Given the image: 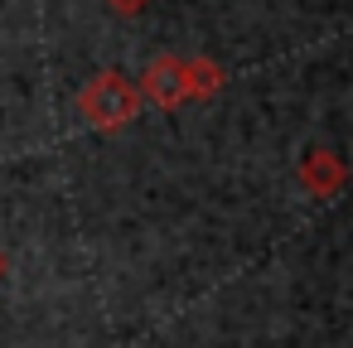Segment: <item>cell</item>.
<instances>
[{
    "label": "cell",
    "instance_id": "4",
    "mask_svg": "<svg viewBox=\"0 0 353 348\" xmlns=\"http://www.w3.org/2000/svg\"><path fill=\"white\" fill-rule=\"evenodd\" d=\"M223 88H228V68L218 59H208V54L184 59V92H189V102H213Z\"/></svg>",
    "mask_w": 353,
    "mask_h": 348
},
{
    "label": "cell",
    "instance_id": "1",
    "mask_svg": "<svg viewBox=\"0 0 353 348\" xmlns=\"http://www.w3.org/2000/svg\"><path fill=\"white\" fill-rule=\"evenodd\" d=\"M141 107H145V97H141L136 78H126L121 68H102L78 92V112L92 131H121L141 116Z\"/></svg>",
    "mask_w": 353,
    "mask_h": 348
},
{
    "label": "cell",
    "instance_id": "2",
    "mask_svg": "<svg viewBox=\"0 0 353 348\" xmlns=\"http://www.w3.org/2000/svg\"><path fill=\"white\" fill-rule=\"evenodd\" d=\"M136 88H141V97H145L150 107H160V112H179V107L189 102V92H184V59H179V54H160V59H150L145 73L136 78Z\"/></svg>",
    "mask_w": 353,
    "mask_h": 348
},
{
    "label": "cell",
    "instance_id": "3",
    "mask_svg": "<svg viewBox=\"0 0 353 348\" xmlns=\"http://www.w3.org/2000/svg\"><path fill=\"white\" fill-rule=\"evenodd\" d=\"M343 179H348V170H343V160H339L334 150H305V155H300L295 184H300L305 198H334V194L343 189Z\"/></svg>",
    "mask_w": 353,
    "mask_h": 348
},
{
    "label": "cell",
    "instance_id": "5",
    "mask_svg": "<svg viewBox=\"0 0 353 348\" xmlns=\"http://www.w3.org/2000/svg\"><path fill=\"white\" fill-rule=\"evenodd\" d=\"M102 6H107L112 15H121V20H136V15L150 10V0H102Z\"/></svg>",
    "mask_w": 353,
    "mask_h": 348
},
{
    "label": "cell",
    "instance_id": "6",
    "mask_svg": "<svg viewBox=\"0 0 353 348\" xmlns=\"http://www.w3.org/2000/svg\"><path fill=\"white\" fill-rule=\"evenodd\" d=\"M0 280H6V252H0Z\"/></svg>",
    "mask_w": 353,
    "mask_h": 348
}]
</instances>
